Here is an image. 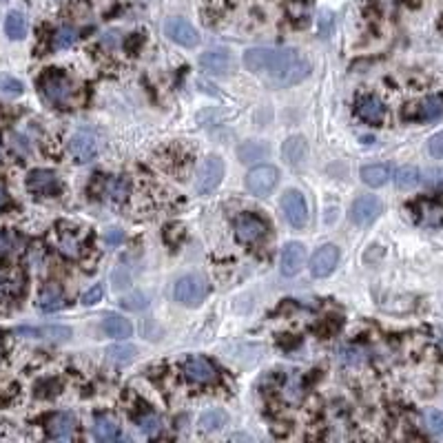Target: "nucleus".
Returning a JSON list of instances; mask_svg holds the SVG:
<instances>
[{
	"label": "nucleus",
	"instance_id": "obj_1",
	"mask_svg": "<svg viewBox=\"0 0 443 443\" xmlns=\"http://www.w3.org/2000/svg\"><path fill=\"white\" fill-rule=\"evenodd\" d=\"M244 67L259 75L266 85L288 89L308 78L311 63L297 49L288 47H255L244 54Z\"/></svg>",
	"mask_w": 443,
	"mask_h": 443
},
{
	"label": "nucleus",
	"instance_id": "obj_2",
	"mask_svg": "<svg viewBox=\"0 0 443 443\" xmlns=\"http://www.w3.org/2000/svg\"><path fill=\"white\" fill-rule=\"evenodd\" d=\"M40 94L44 96L49 104H54L56 109H71L75 104V82L69 78L67 73L58 71V69H47L40 78H38Z\"/></svg>",
	"mask_w": 443,
	"mask_h": 443
},
{
	"label": "nucleus",
	"instance_id": "obj_3",
	"mask_svg": "<svg viewBox=\"0 0 443 443\" xmlns=\"http://www.w3.org/2000/svg\"><path fill=\"white\" fill-rule=\"evenodd\" d=\"M208 290H211V284L204 275L189 273V275H182V277L175 282L173 297H175V301L182 304V306L193 308V306H200V304L206 299Z\"/></svg>",
	"mask_w": 443,
	"mask_h": 443
},
{
	"label": "nucleus",
	"instance_id": "obj_4",
	"mask_svg": "<svg viewBox=\"0 0 443 443\" xmlns=\"http://www.w3.org/2000/svg\"><path fill=\"white\" fill-rule=\"evenodd\" d=\"M233 228H235V237L242 244H257L268 233V224L259 216H255V213H242V216H237Z\"/></svg>",
	"mask_w": 443,
	"mask_h": 443
},
{
	"label": "nucleus",
	"instance_id": "obj_5",
	"mask_svg": "<svg viewBox=\"0 0 443 443\" xmlns=\"http://www.w3.org/2000/svg\"><path fill=\"white\" fill-rule=\"evenodd\" d=\"M222 177H224V162L218 156H208L202 166H200V173H197V182H195V191L200 195H208L216 191L222 185Z\"/></svg>",
	"mask_w": 443,
	"mask_h": 443
},
{
	"label": "nucleus",
	"instance_id": "obj_6",
	"mask_svg": "<svg viewBox=\"0 0 443 443\" xmlns=\"http://www.w3.org/2000/svg\"><path fill=\"white\" fill-rule=\"evenodd\" d=\"M280 182V171L275 169L270 164H259L255 169L249 171L247 175V189L257 195V197H264L268 195L275 187H277Z\"/></svg>",
	"mask_w": 443,
	"mask_h": 443
},
{
	"label": "nucleus",
	"instance_id": "obj_7",
	"mask_svg": "<svg viewBox=\"0 0 443 443\" xmlns=\"http://www.w3.org/2000/svg\"><path fill=\"white\" fill-rule=\"evenodd\" d=\"M69 154L75 162L87 164L98 156V137L89 129H78L69 137Z\"/></svg>",
	"mask_w": 443,
	"mask_h": 443
},
{
	"label": "nucleus",
	"instance_id": "obj_8",
	"mask_svg": "<svg viewBox=\"0 0 443 443\" xmlns=\"http://www.w3.org/2000/svg\"><path fill=\"white\" fill-rule=\"evenodd\" d=\"M381 200L377 195H361L353 202L348 211V218L355 226H370L381 216Z\"/></svg>",
	"mask_w": 443,
	"mask_h": 443
},
{
	"label": "nucleus",
	"instance_id": "obj_9",
	"mask_svg": "<svg viewBox=\"0 0 443 443\" xmlns=\"http://www.w3.org/2000/svg\"><path fill=\"white\" fill-rule=\"evenodd\" d=\"M182 370H185V377L197 386H208V384H216L218 381V368L202 355L189 357L185 361V366H182Z\"/></svg>",
	"mask_w": 443,
	"mask_h": 443
},
{
	"label": "nucleus",
	"instance_id": "obj_10",
	"mask_svg": "<svg viewBox=\"0 0 443 443\" xmlns=\"http://www.w3.org/2000/svg\"><path fill=\"white\" fill-rule=\"evenodd\" d=\"M282 213L290 226L304 228L308 224V206L299 191H286L282 195Z\"/></svg>",
	"mask_w": 443,
	"mask_h": 443
},
{
	"label": "nucleus",
	"instance_id": "obj_11",
	"mask_svg": "<svg viewBox=\"0 0 443 443\" xmlns=\"http://www.w3.org/2000/svg\"><path fill=\"white\" fill-rule=\"evenodd\" d=\"M27 189L38 197H54L63 189V182L49 169H36L27 175Z\"/></svg>",
	"mask_w": 443,
	"mask_h": 443
},
{
	"label": "nucleus",
	"instance_id": "obj_12",
	"mask_svg": "<svg viewBox=\"0 0 443 443\" xmlns=\"http://www.w3.org/2000/svg\"><path fill=\"white\" fill-rule=\"evenodd\" d=\"M164 34L169 36L173 42L182 44V47H195V44L200 42V34H197V29L187 18H180V16L166 18Z\"/></svg>",
	"mask_w": 443,
	"mask_h": 443
},
{
	"label": "nucleus",
	"instance_id": "obj_13",
	"mask_svg": "<svg viewBox=\"0 0 443 443\" xmlns=\"http://www.w3.org/2000/svg\"><path fill=\"white\" fill-rule=\"evenodd\" d=\"M339 262V249L335 244H326V247L317 249L311 257V273L313 277H328Z\"/></svg>",
	"mask_w": 443,
	"mask_h": 443
},
{
	"label": "nucleus",
	"instance_id": "obj_14",
	"mask_svg": "<svg viewBox=\"0 0 443 443\" xmlns=\"http://www.w3.org/2000/svg\"><path fill=\"white\" fill-rule=\"evenodd\" d=\"M16 335L27 339H44V342H69L71 328L67 326H20L16 328Z\"/></svg>",
	"mask_w": 443,
	"mask_h": 443
},
{
	"label": "nucleus",
	"instance_id": "obj_15",
	"mask_svg": "<svg viewBox=\"0 0 443 443\" xmlns=\"http://www.w3.org/2000/svg\"><path fill=\"white\" fill-rule=\"evenodd\" d=\"M56 247L58 251L67 255V257H80L85 249V237L78 228L73 226H60V231L56 235Z\"/></svg>",
	"mask_w": 443,
	"mask_h": 443
},
{
	"label": "nucleus",
	"instance_id": "obj_16",
	"mask_svg": "<svg viewBox=\"0 0 443 443\" xmlns=\"http://www.w3.org/2000/svg\"><path fill=\"white\" fill-rule=\"evenodd\" d=\"M304 259H306V249H304V244L288 242L284 247V251H282V259H280L282 275H286V277L297 275L304 266Z\"/></svg>",
	"mask_w": 443,
	"mask_h": 443
},
{
	"label": "nucleus",
	"instance_id": "obj_17",
	"mask_svg": "<svg viewBox=\"0 0 443 443\" xmlns=\"http://www.w3.org/2000/svg\"><path fill=\"white\" fill-rule=\"evenodd\" d=\"M200 67L211 73L226 75L233 71V56L228 49H208L200 56Z\"/></svg>",
	"mask_w": 443,
	"mask_h": 443
},
{
	"label": "nucleus",
	"instance_id": "obj_18",
	"mask_svg": "<svg viewBox=\"0 0 443 443\" xmlns=\"http://www.w3.org/2000/svg\"><path fill=\"white\" fill-rule=\"evenodd\" d=\"M355 113L363 122H368V125H381L384 118H386V106L375 96H361L355 102Z\"/></svg>",
	"mask_w": 443,
	"mask_h": 443
},
{
	"label": "nucleus",
	"instance_id": "obj_19",
	"mask_svg": "<svg viewBox=\"0 0 443 443\" xmlns=\"http://www.w3.org/2000/svg\"><path fill=\"white\" fill-rule=\"evenodd\" d=\"M47 435L58 441H69L75 435V417L71 412H56L47 419Z\"/></svg>",
	"mask_w": 443,
	"mask_h": 443
},
{
	"label": "nucleus",
	"instance_id": "obj_20",
	"mask_svg": "<svg viewBox=\"0 0 443 443\" xmlns=\"http://www.w3.org/2000/svg\"><path fill=\"white\" fill-rule=\"evenodd\" d=\"M131 191V185L125 175H109L100 180V193L111 202H125Z\"/></svg>",
	"mask_w": 443,
	"mask_h": 443
},
{
	"label": "nucleus",
	"instance_id": "obj_21",
	"mask_svg": "<svg viewBox=\"0 0 443 443\" xmlns=\"http://www.w3.org/2000/svg\"><path fill=\"white\" fill-rule=\"evenodd\" d=\"M67 306V297L65 290L60 288L58 284H47L40 293H38V308L44 313H56L60 308Z\"/></svg>",
	"mask_w": 443,
	"mask_h": 443
},
{
	"label": "nucleus",
	"instance_id": "obj_22",
	"mask_svg": "<svg viewBox=\"0 0 443 443\" xmlns=\"http://www.w3.org/2000/svg\"><path fill=\"white\" fill-rule=\"evenodd\" d=\"M100 328H102V332L106 335V337H116V339H125V337H131L133 335V324L127 317H122L118 313L104 315Z\"/></svg>",
	"mask_w": 443,
	"mask_h": 443
},
{
	"label": "nucleus",
	"instance_id": "obj_23",
	"mask_svg": "<svg viewBox=\"0 0 443 443\" xmlns=\"http://www.w3.org/2000/svg\"><path fill=\"white\" fill-rule=\"evenodd\" d=\"M25 251V239L18 233L5 231L0 233V266L13 262Z\"/></svg>",
	"mask_w": 443,
	"mask_h": 443
},
{
	"label": "nucleus",
	"instance_id": "obj_24",
	"mask_svg": "<svg viewBox=\"0 0 443 443\" xmlns=\"http://www.w3.org/2000/svg\"><path fill=\"white\" fill-rule=\"evenodd\" d=\"M94 437L98 441H104V443L118 441L122 437L118 421L111 415H96V419H94Z\"/></svg>",
	"mask_w": 443,
	"mask_h": 443
},
{
	"label": "nucleus",
	"instance_id": "obj_25",
	"mask_svg": "<svg viewBox=\"0 0 443 443\" xmlns=\"http://www.w3.org/2000/svg\"><path fill=\"white\" fill-rule=\"evenodd\" d=\"M282 154H284V160H286L288 164H293V166L301 164L304 158H306V154H308L306 140H304L301 135L288 137V140L284 142V146H282Z\"/></svg>",
	"mask_w": 443,
	"mask_h": 443
},
{
	"label": "nucleus",
	"instance_id": "obj_26",
	"mask_svg": "<svg viewBox=\"0 0 443 443\" xmlns=\"http://www.w3.org/2000/svg\"><path fill=\"white\" fill-rule=\"evenodd\" d=\"M443 116V96H430L415 106V120H437Z\"/></svg>",
	"mask_w": 443,
	"mask_h": 443
},
{
	"label": "nucleus",
	"instance_id": "obj_27",
	"mask_svg": "<svg viewBox=\"0 0 443 443\" xmlns=\"http://www.w3.org/2000/svg\"><path fill=\"white\" fill-rule=\"evenodd\" d=\"M388 180H390V166H386V164H370V166H363L361 169V182L373 189L384 187Z\"/></svg>",
	"mask_w": 443,
	"mask_h": 443
},
{
	"label": "nucleus",
	"instance_id": "obj_28",
	"mask_svg": "<svg viewBox=\"0 0 443 443\" xmlns=\"http://www.w3.org/2000/svg\"><path fill=\"white\" fill-rule=\"evenodd\" d=\"M137 355V348L133 344H113L106 348V361L113 366H129Z\"/></svg>",
	"mask_w": 443,
	"mask_h": 443
},
{
	"label": "nucleus",
	"instance_id": "obj_29",
	"mask_svg": "<svg viewBox=\"0 0 443 443\" xmlns=\"http://www.w3.org/2000/svg\"><path fill=\"white\" fill-rule=\"evenodd\" d=\"M27 18L23 16L20 11H9L7 18H5V34L11 38V40H23L27 36Z\"/></svg>",
	"mask_w": 443,
	"mask_h": 443
},
{
	"label": "nucleus",
	"instance_id": "obj_30",
	"mask_svg": "<svg viewBox=\"0 0 443 443\" xmlns=\"http://www.w3.org/2000/svg\"><path fill=\"white\" fill-rule=\"evenodd\" d=\"M419 216V224L423 226H443V206L441 204H435V202H423L417 211Z\"/></svg>",
	"mask_w": 443,
	"mask_h": 443
},
{
	"label": "nucleus",
	"instance_id": "obj_31",
	"mask_svg": "<svg viewBox=\"0 0 443 443\" xmlns=\"http://www.w3.org/2000/svg\"><path fill=\"white\" fill-rule=\"evenodd\" d=\"M394 185L404 191L415 189L421 185V171L417 166H401V169H397V173H394Z\"/></svg>",
	"mask_w": 443,
	"mask_h": 443
},
{
	"label": "nucleus",
	"instance_id": "obj_32",
	"mask_svg": "<svg viewBox=\"0 0 443 443\" xmlns=\"http://www.w3.org/2000/svg\"><path fill=\"white\" fill-rule=\"evenodd\" d=\"M197 425H200V430H204V432H216L226 425V412L218 410V408L206 410L200 415V419H197Z\"/></svg>",
	"mask_w": 443,
	"mask_h": 443
},
{
	"label": "nucleus",
	"instance_id": "obj_33",
	"mask_svg": "<svg viewBox=\"0 0 443 443\" xmlns=\"http://www.w3.org/2000/svg\"><path fill=\"white\" fill-rule=\"evenodd\" d=\"M25 290V277L23 275H7L0 280V299H16Z\"/></svg>",
	"mask_w": 443,
	"mask_h": 443
},
{
	"label": "nucleus",
	"instance_id": "obj_34",
	"mask_svg": "<svg viewBox=\"0 0 443 443\" xmlns=\"http://www.w3.org/2000/svg\"><path fill=\"white\" fill-rule=\"evenodd\" d=\"M337 359L339 363L348 366V368H357V366L366 361V350L359 346H342L337 350Z\"/></svg>",
	"mask_w": 443,
	"mask_h": 443
},
{
	"label": "nucleus",
	"instance_id": "obj_35",
	"mask_svg": "<svg viewBox=\"0 0 443 443\" xmlns=\"http://www.w3.org/2000/svg\"><path fill=\"white\" fill-rule=\"evenodd\" d=\"M75 40H78V32H75L73 27H60L51 36V47L54 49H69L71 44H75Z\"/></svg>",
	"mask_w": 443,
	"mask_h": 443
},
{
	"label": "nucleus",
	"instance_id": "obj_36",
	"mask_svg": "<svg viewBox=\"0 0 443 443\" xmlns=\"http://www.w3.org/2000/svg\"><path fill=\"white\" fill-rule=\"evenodd\" d=\"M423 423L430 435L443 437V410H428L423 415Z\"/></svg>",
	"mask_w": 443,
	"mask_h": 443
},
{
	"label": "nucleus",
	"instance_id": "obj_37",
	"mask_svg": "<svg viewBox=\"0 0 443 443\" xmlns=\"http://www.w3.org/2000/svg\"><path fill=\"white\" fill-rule=\"evenodd\" d=\"M266 156V146L262 142H247L239 146V158L242 162H251V160H262Z\"/></svg>",
	"mask_w": 443,
	"mask_h": 443
},
{
	"label": "nucleus",
	"instance_id": "obj_38",
	"mask_svg": "<svg viewBox=\"0 0 443 443\" xmlns=\"http://www.w3.org/2000/svg\"><path fill=\"white\" fill-rule=\"evenodd\" d=\"M137 428H140V432L144 435H158L160 428H162V419L158 415H154V412H146V415L137 417Z\"/></svg>",
	"mask_w": 443,
	"mask_h": 443
},
{
	"label": "nucleus",
	"instance_id": "obj_39",
	"mask_svg": "<svg viewBox=\"0 0 443 443\" xmlns=\"http://www.w3.org/2000/svg\"><path fill=\"white\" fill-rule=\"evenodd\" d=\"M122 306L129 311H142L146 306V297L142 293H131L129 297L122 299Z\"/></svg>",
	"mask_w": 443,
	"mask_h": 443
},
{
	"label": "nucleus",
	"instance_id": "obj_40",
	"mask_svg": "<svg viewBox=\"0 0 443 443\" xmlns=\"http://www.w3.org/2000/svg\"><path fill=\"white\" fill-rule=\"evenodd\" d=\"M102 295H104V286L96 284L94 288H89L87 293L82 295V304H85V306H94V304L102 301Z\"/></svg>",
	"mask_w": 443,
	"mask_h": 443
},
{
	"label": "nucleus",
	"instance_id": "obj_41",
	"mask_svg": "<svg viewBox=\"0 0 443 443\" xmlns=\"http://www.w3.org/2000/svg\"><path fill=\"white\" fill-rule=\"evenodd\" d=\"M428 151H430L432 158H443V131L435 133L430 140H428Z\"/></svg>",
	"mask_w": 443,
	"mask_h": 443
},
{
	"label": "nucleus",
	"instance_id": "obj_42",
	"mask_svg": "<svg viewBox=\"0 0 443 443\" xmlns=\"http://www.w3.org/2000/svg\"><path fill=\"white\" fill-rule=\"evenodd\" d=\"M284 392L288 399H297V397L301 394V384H299V379L295 375H290L286 379V384H284Z\"/></svg>",
	"mask_w": 443,
	"mask_h": 443
},
{
	"label": "nucleus",
	"instance_id": "obj_43",
	"mask_svg": "<svg viewBox=\"0 0 443 443\" xmlns=\"http://www.w3.org/2000/svg\"><path fill=\"white\" fill-rule=\"evenodd\" d=\"M332 27H335L332 13L330 11H324L322 16H319V34H322L324 38H330L332 36Z\"/></svg>",
	"mask_w": 443,
	"mask_h": 443
},
{
	"label": "nucleus",
	"instance_id": "obj_44",
	"mask_svg": "<svg viewBox=\"0 0 443 443\" xmlns=\"http://www.w3.org/2000/svg\"><path fill=\"white\" fill-rule=\"evenodd\" d=\"M0 91H5L9 96H18L23 94V85L13 78H0Z\"/></svg>",
	"mask_w": 443,
	"mask_h": 443
},
{
	"label": "nucleus",
	"instance_id": "obj_45",
	"mask_svg": "<svg viewBox=\"0 0 443 443\" xmlns=\"http://www.w3.org/2000/svg\"><path fill=\"white\" fill-rule=\"evenodd\" d=\"M421 182L430 187H443V169H430L425 175H421Z\"/></svg>",
	"mask_w": 443,
	"mask_h": 443
},
{
	"label": "nucleus",
	"instance_id": "obj_46",
	"mask_svg": "<svg viewBox=\"0 0 443 443\" xmlns=\"http://www.w3.org/2000/svg\"><path fill=\"white\" fill-rule=\"evenodd\" d=\"M104 239L106 244H111V247H120V244L125 242V233H122L120 228H111V231L104 233Z\"/></svg>",
	"mask_w": 443,
	"mask_h": 443
},
{
	"label": "nucleus",
	"instance_id": "obj_47",
	"mask_svg": "<svg viewBox=\"0 0 443 443\" xmlns=\"http://www.w3.org/2000/svg\"><path fill=\"white\" fill-rule=\"evenodd\" d=\"M9 206H11V195L7 191V185H5L3 180H0V211H5Z\"/></svg>",
	"mask_w": 443,
	"mask_h": 443
},
{
	"label": "nucleus",
	"instance_id": "obj_48",
	"mask_svg": "<svg viewBox=\"0 0 443 443\" xmlns=\"http://www.w3.org/2000/svg\"><path fill=\"white\" fill-rule=\"evenodd\" d=\"M3 353H5V350H3V346H0V361H3Z\"/></svg>",
	"mask_w": 443,
	"mask_h": 443
}]
</instances>
